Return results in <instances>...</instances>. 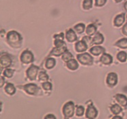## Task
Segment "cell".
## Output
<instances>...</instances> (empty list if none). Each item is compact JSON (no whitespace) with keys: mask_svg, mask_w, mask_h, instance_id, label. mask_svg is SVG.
Listing matches in <instances>:
<instances>
[{"mask_svg":"<svg viewBox=\"0 0 127 119\" xmlns=\"http://www.w3.org/2000/svg\"><path fill=\"white\" fill-rule=\"evenodd\" d=\"M6 40L11 47L14 48H19L22 43L23 39L21 34L16 31H10L7 34Z\"/></svg>","mask_w":127,"mask_h":119,"instance_id":"6da1fadb","label":"cell"},{"mask_svg":"<svg viewBox=\"0 0 127 119\" xmlns=\"http://www.w3.org/2000/svg\"><path fill=\"white\" fill-rule=\"evenodd\" d=\"M62 112H63L64 116H65L66 119L71 118L73 116L74 112H75V105H74L73 102L69 101V102L66 103L64 105Z\"/></svg>","mask_w":127,"mask_h":119,"instance_id":"7a4b0ae2","label":"cell"},{"mask_svg":"<svg viewBox=\"0 0 127 119\" xmlns=\"http://www.w3.org/2000/svg\"><path fill=\"white\" fill-rule=\"evenodd\" d=\"M78 61L81 64L84 65H92L94 62V58L88 53H84L82 54H79L77 56Z\"/></svg>","mask_w":127,"mask_h":119,"instance_id":"3957f363","label":"cell"},{"mask_svg":"<svg viewBox=\"0 0 127 119\" xmlns=\"http://www.w3.org/2000/svg\"><path fill=\"white\" fill-rule=\"evenodd\" d=\"M33 55L30 51L25 50L21 53V60L24 64H29L33 61Z\"/></svg>","mask_w":127,"mask_h":119,"instance_id":"277c9868","label":"cell"},{"mask_svg":"<svg viewBox=\"0 0 127 119\" xmlns=\"http://www.w3.org/2000/svg\"><path fill=\"white\" fill-rule=\"evenodd\" d=\"M39 71V67H36L35 65H31L30 67H29V69L27 70L26 71V74L28 78L30 79V80H34L36 78V76L38 75V72Z\"/></svg>","mask_w":127,"mask_h":119,"instance_id":"5b68a950","label":"cell"},{"mask_svg":"<svg viewBox=\"0 0 127 119\" xmlns=\"http://www.w3.org/2000/svg\"><path fill=\"white\" fill-rule=\"evenodd\" d=\"M22 88H23V90L28 94H32V95L36 94L38 92V91L39 89H40L37 86V85L34 84V83H28V84H26L25 86H23Z\"/></svg>","mask_w":127,"mask_h":119,"instance_id":"8992f818","label":"cell"},{"mask_svg":"<svg viewBox=\"0 0 127 119\" xmlns=\"http://www.w3.org/2000/svg\"><path fill=\"white\" fill-rule=\"evenodd\" d=\"M97 115H98V111L95 107L92 104L89 105L86 113V118L89 119H94L96 117Z\"/></svg>","mask_w":127,"mask_h":119,"instance_id":"52a82bcc","label":"cell"},{"mask_svg":"<svg viewBox=\"0 0 127 119\" xmlns=\"http://www.w3.org/2000/svg\"><path fill=\"white\" fill-rule=\"evenodd\" d=\"M1 68H7L9 67L12 64V59L8 55H6V54H3L1 56Z\"/></svg>","mask_w":127,"mask_h":119,"instance_id":"ba28073f","label":"cell"},{"mask_svg":"<svg viewBox=\"0 0 127 119\" xmlns=\"http://www.w3.org/2000/svg\"><path fill=\"white\" fill-rule=\"evenodd\" d=\"M118 82V76L115 73H109L107 77V83L109 86H116Z\"/></svg>","mask_w":127,"mask_h":119,"instance_id":"9c48e42d","label":"cell"},{"mask_svg":"<svg viewBox=\"0 0 127 119\" xmlns=\"http://www.w3.org/2000/svg\"><path fill=\"white\" fill-rule=\"evenodd\" d=\"M67 50L66 46H64L61 47H55L54 49H53L52 51H51L49 56L51 55H55V56H60L62 55Z\"/></svg>","mask_w":127,"mask_h":119,"instance_id":"30bf717a","label":"cell"},{"mask_svg":"<svg viewBox=\"0 0 127 119\" xmlns=\"http://www.w3.org/2000/svg\"><path fill=\"white\" fill-rule=\"evenodd\" d=\"M88 44H86V42L84 40H80L78 41L75 44V49L77 52H84L86 50L88 49Z\"/></svg>","mask_w":127,"mask_h":119,"instance_id":"8fae6325","label":"cell"},{"mask_svg":"<svg viewBox=\"0 0 127 119\" xmlns=\"http://www.w3.org/2000/svg\"><path fill=\"white\" fill-rule=\"evenodd\" d=\"M66 38L67 40L70 42H75L77 40V36L72 29H69L67 31L66 34Z\"/></svg>","mask_w":127,"mask_h":119,"instance_id":"7c38bea8","label":"cell"},{"mask_svg":"<svg viewBox=\"0 0 127 119\" xmlns=\"http://www.w3.org/2000/svg\"><path fill=\"white\" fill-rule=\"evenodd\" d=\"M105 51V49L103 48L102 47L100 46H94V47H92L91 49H90V52L91 53L92 55L97 56V55H99L101 53Z\"/></svg>","mask_w":127,"mask_h":119,"instance_id":"4fadbf2b","label":"cell"},{"mask_svg":"<svg viewBox=\"0 0 127 119\" xmlns=\"http://www.w3.org/2000/svg\"><path fill=\"white\" fill-rule=\"evenodd\" d=\"M100 61L101 62L102 64L107 65V64H110L112 63V62H113V58L109 54L103 53L102 56L100 58Z\"/></svg>","mask_w":127,"mask_h":119,"instance_id":"5bb4252c","label":"cell"},{"mask_svg":"<svg viewBox=\"0 0 127 119\" xmlns=\"http://www.w3.org/2000/svg\"><path fill=\"white\" fill-rule=\"evenodd\" d=\"M124 21H125V14L122 13L118 14L116 16L114 19V25L116 27H120L124 23Z\"/></svg>","mask_w":127,"mask_h":119,"instance_id":"9a60e30c","label":"cell"},{"mask_svg":"<svg viewBox=\"0 0 127 119\" xmlns=\"http://www.w3.org/2000/svg\"><path fill=\"white\" fill-rule=\"evenodd\" d=\"M115 98L120 105L124 106V107L127 105V97L125 95L122 94H117Z\"/></svg>","mask_w":127,"mask_h":119,"instance_id":"2e32d148","label":"cell"},{"mask_svg":"<svg viewBox=\"0 0 127 119\" xmlns=\"http://www.w3.org/2000/svg\"><path fill=\"white\" fill-rule=\"evenodd\" d=\"M104 41V37L102 34L98 32L95 34L94 38L92 39V42L94 44H102Z\"/></svg>","mask_w":127,"mask_h":119,"instance_id":"e0dca14e","label":"cell"},{"mask_svg":"<svg viewBox=\"0 0 127 119\" xmlns=\"http://www.w3.org/2000/svg\"><path fill=\"white\" fill-rule=\"evenodd\" d=\"M66 66L70 70H72V71H75V70L77 69L78 67H79V64L78 62L74 59H71L70 60L66 62Z\"/></svg>","mask_w":127,"mask_h":119,"instance_id":"ac0fdd59","label":"cell"},{"mask_svg":"<svg viewBox=\"0 0 127 119\" xmlns=\"http://www.w3.org/2000/svg\"><path fill=\"white\" fill-rule=\"evenodd\" d=\"M5 92L7 94H10V95H12L15 93L16 92V88L14 86L12 83H8L6 84V87H5Z\"/></svg>","mask_w":127,"mask_h":119,"instance_id":"d6986e66","label":"cell"},{"mask_svg":"<svg viewBox=\"0 0 127 119\" xmlns=\"http://www.w3.org/2000/svg\"><path fill=\"white\" fill-rule=\"evenodd\" d=\"M56 64V61L54 58H49L46 60V63H45V67L48 69H51L53 67H55Z\"/></svg>","mask_w":127,"mask_h":119,"instance_id":"ffe728a7","label":"cell"},{"mask_svg":"<svg viewBox=\"0 0 127 119\" xmlns=\"http://www.w3.org/2000/svg\"><path fill=\"white\" fill-rule=\"evenodd\" d=\"M96 27L94 24H90L86 29V34L88 36H92L96 32Z\"/></svg>","mask_w":127,"mask_h":119,"instance_id":"44dd1931","label":"cell"},{"mask_svg":"<svg viewBox=\"0 0 127 119\" xmlns=\"http://www.w3.org/2000/svg\"><path fill=\"white\" fill-rule=\"evenodd\" d=\"M116 46L122 49H127V39H122L121 40H119L116 43Z\"/></svg>","mask_w":127,"mask_h":119,"instance_id":"7402d4cb","label":"cell"},{"mask_svg":"<svg viewBox=\"0 0 127 119\" xmlns=\"http://www.w3.org/2000/svg\"><path fill=\"white\" fill-rule=\"evenodd\" d=\"M117 58L119 61L124 62H126L127 59V53L125 51H120L117 54Z\"/></svg>","mask_w":127,"mask_h":119,"instance_id":"603a6c76","label":"cell"},{"mask_svg":"<svg viewBox=\"0 0 127 119\" xmlns=\"http://www.w3.org/2000/svg\"><path fill=\"white\" fill-rule=\"evenodd\" d=\"M111 111L112 112V113L115 115H117V114H119L122 112V108L118 104H115V105H113L110 108Z\"/></svg>","mask_w":127,"mask_h":119,"instance_id":"cb8c5ba5","label":"cell"},{"mask_svg":"<svg viewBox=\"0 0 127 119\" xmlns=\"http://www.w3.org/2000/svg\"><path fill=\"white\" fill-rule=\"evenodd\" d=\"M72 54L70 52H69L68 50H66L65 52L63 54H62V60H63L64 61L66 62H68L69 60H70L71 59H72Z\"/></svg>","mask_w":127,"mask_h":119,"instance_id":"d4e9b609","label":"cell"},{"mask_svg":"<svg viewBox=\"0 0 127 119\" xmlns=\"http://www.w3.org/2000/svg\"><path fill=\"white\" fill-rule=\"evenodd\" d=\"M93 5V1L92 0H83V8L84 10H90L92 8Z\"/></svg>","mask_w":127,"mask_h":119,"instance_id":"484cf974","label":"cell"},{"mask_svg":"<svg viewBox=\"0 0 127 119\" xmlns=\"http://www.w3.org/2000/svg\"><path fill=\"white\" fill-rule=\"evenodd\" d=\"M74 30L77 34H82L85 30V25L83 23H79L74 27Z\"/></svg>","mask_w":127,"mask_h":119,"instance_id":"4316f807","label":"cell"},{"mask_svg":"<svg viewBox=\"0 0 127 119\" xmlns=\"http://www.w3.org/2000/svg\"><path fill=\"white\" fill-rule=\"evenodd\" d=\"M38 79L40 81H47L49 79V76L47 73L43 71L39 73Z\"/></svg>","mask_w":127,"mask_h":119,"instance_id":"83f0119b","label":"cell"},{"mask_svg":"<svg viewBox=\"0 0 127 119\" xmlns=\"http://www.w3.org/2000/svg\"><path fill=\"white\" fill-rule=\"evenodd\" d=\"M13 74H14V70L10 69H6L3 73V75L8 78H12Z\"/></svg>","mask_w":127,"mask_h":119,"instance_id":"f1b7e54d","label":"cell"},{"mask_svg":"<svg viewBox=\"0 0 127 119\" xmlns=\"http://www.w3.org/2000/svg\"><path fill=\"white\" fill-rule=\"evenodd\" d=\"M84 111H85V110H84V108L83 106L79 105L76 108V115L77 116H83V114H84Z\"/></svg>","mask_w":127,"mask_h":119,"instance_id":"f546056e","label":"cell"},{"mask_svg":"<svg viewBox=\"0 0 127 119\" xmlns=\"http://www.w3.org/2000/svg\"><path fill=\"white\" fill-rule=\"evenodd\" d=\"M54 44H55L56 47H64V46H66V43L62 40H58V39H55V41H54Z\"/></svg>","mask_w":127,"mask_h":119,"instance_id":"4dcf8cb0","label":"cell"},{"mask_svg":"<svg viewBox=\"0 0 127 119\" xmlns=\"http://www.w3.org/2000/svg\"><path fill=\"white\" fill-rule=\"evenodd\" d=\"M82 40L86 42V44H88V47H90V46H92V45L93 44V42H92V39H91V38H90V36H84L83 39H82Z\"/></svg>","mask_w":127,"mask_h":119,"instance_id":"1f68e13d","label":"cell"},{"mask_svg":"<svg viewBox=\"0 0 127 119\" xmlns=\"http://www.w3.org/2000/svg\"><path fill=\"white\" fill-rule=\"evenodd\" d=\"M107 0H95V6L96 7H102L105 6Z\"/></svg>","mask_w":127,"mask_h":119,"instance_id":"d6a6232c","label":"cell"},{"mask_svg":"<svg viewBox=\"0 0 127 119\" xmlns=\"http://www.w3.org/2000/svg\"><path fill=\"white\" fill-rule=\"evenodd\" d=\"M42 88L45 90H51L52 89V84L50 82H44L42 83Z\"/></svg>","mask_w":127,"mask_h":119,"instance_id":"836d02e7","label":"cell"},{"mask_svg":"<svg viewBox=\"0 0 127 119\" xmlns=\"http://www.w3.org/2000/svg\"><path fill=\"white\" fill-rule=\"evenodd\" d=\"M54 39H58V40H63L64 39V36L63 33H61L60 34H55L54 35Z\"/></svg>","mask_w":127,"mask_h":119,"instance_id":"e575fe53","label":"cell"},{"mask_svg":"<svg viewBox=\"0 0 127 119\" xmlns=\"http://www.w3.org/2000/svg\"><path fill=\"white\" fill-rule=\"evenodd\" d=\"M122 33H123V34H124V35L127 36V23H126V24L123 26V28H122Z\"/></svg>","mask_w":127,"mask_h":119,"instance_id":"d590c367","label":"cell"},{"mask_svg":"<svg viewBox=\"0 0 127 119\" xmlns=\"http://www.w3.org/2000/svg\"><path fill=\"white\" fill-rule=\"evenodd\" d=\"M45 119H55V116H54V115H53V114H48L47 116H45Z\"/></svg>","mask_w":127,"mask_h":119,"instance_id":"8d00e7d4","label":"cell"},{"mask_svg":"<svg viewBox=\"0 0 127 119\" xmlns=\"http://www.w3.org/2000/svg\"><path fill=\"white\" fill-rule=\"evenodd\" d=\"M4 84V78L3 77H1V83H0V86L2 87Z\"/></svg>","mask_w":127,"mask_h":119,"instance_id":"74e56055","label":"cell"},{"mask_svg":"<svg viewBox=\"0 0 127 119\" xmlns=\"http://www.w3.org/2000/svg\"><path fill=\"white\" fill-rule=\"evenodd\" d=\"M124 9H125V10H127V2H126V3H124Z\"/></svg>","mask_w":127,"mask_h":119,"instance_id":"f35d334b","label":"cell"},{"mask_svg":"<svg viewBox=\"0 0 127 119\" xmlns=\"http://www.w3.org/2000/svg\"><path fill=\"white\" fill-rule=\"evenodd\" d=\"M122 119V117H120V116H115V117H113V119Z\"/></svg>","mask_w":127,"mask_h":119,"instance_id":"ab89813d","label":"cell"},{"mask_svg":"<svg viewBox=\"0 0 127 119\" xmlns=\"http://www.w3.org/2000/svg\"><path fill=\"white\" fill-rule=\"evenodd\" d=\"M114 1H116V3H120V2H121L122 0H114Z\"/></svg>","mask_w":127,"mask_h":119,"instance_id":"60d3db41","label":"cell"},{"mask_svg":"<svg viewBox=\"0 0 127 119\" xmlns=\"http://www.w3.org/2000/svg\"></svg>","mask_w":127,"mask_h":119,"instance_id":"b9f144b4","label":"cell"}]
</instances>
